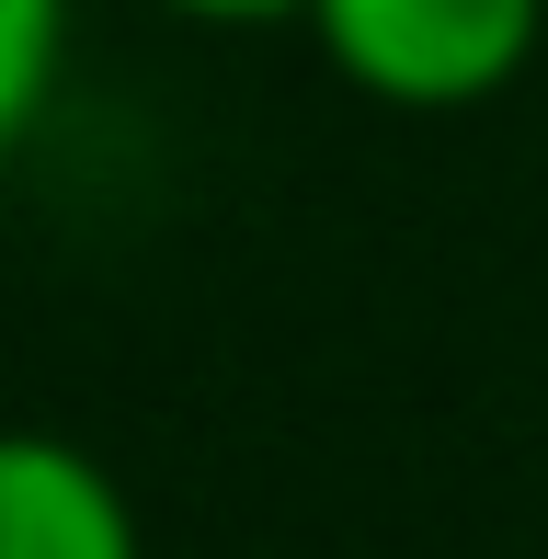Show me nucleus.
Returning <instances> with one entry per match:
<instances>
[{"instance_id":"obj_1","label":"nucleus","mask_w":548,"mask_h":559,"mask_svg":"<svg viewBox=\"0 0 548 559\" xmlns=\"http://www.w3.org/2000/svg\"><path fill=\"white\" fill-rule=\"evenodd\" d=\"M297 23L332 58V81L389 115L503 104L548 46V0H309Z\"/></svg>"},{"instance_id":"obj_2","label":"nucleus","mask_w":548,"mask_h":559,"mask_svg":"<svg viewBox=\"0 0 548 559\" xmlns=\"http://www.w3.org/2000/svg\"><path fill=\"white\" fill-rule=\"evenodd\" d=\"M0 559H148V537L104 456L46 423H0Z\"/></svg>"},{"instance_id":"obj_3","label":"nucleus","mask_w":548,"mask_h":559,"mask_svg":"<svg viewBox=\"0 0 548 559\" xmlns=\"http://www.w3.org/2000/svg\"><path fill=\"white\" fill-rule=\"evenodd\" d=\"M58 69H69V0H0V160L58 104Z\"/></svg>"},{"instance_id":"obj_4","label":"nucleus","mask_w":548,"mask_h":559,"mask_svg":"<svg viewBox=\"0 0 548 559\" xmlns=\"http://www.w3.org/2000/svg\"><path fill=\"white\" fill-rule=\"evenodd\" d=\"M160 12H183V23H297L309 0H160Z\"/></svg>"}]
</instances>
